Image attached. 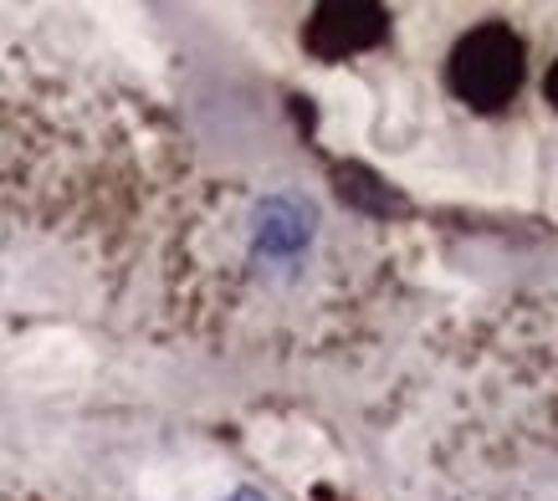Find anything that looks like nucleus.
<instances>
[{
    "instance_id": "1",
    "label": "nucleus",
    "mask_w": 558,
    "mask_h": 501,
    "mask_svg": "<svg viewBox=\"0 0 558 501\" xmlns=\"http://www.w3.org/2000/svg\"><path fill=\"white\" fill-rule=\"evenodd\" d=\"M446 77H451V93H457L461 102L492 113V108H502V102L518 93V83H523V41L512 36V26L487 21V26H476V32H466L457 41Z\"/></svg>"
},
{
    "instance_id": "2",
    "label": "nucleus",
    "mask_w": 558,
    "mask_h": 501,
    "mask_svg": "<svg viewBox=\"0 0 558 501\" xmlns=\"http://www.w3.org/2000/svg\"><path fill=\"white\" fill-rule=\"evenodd\" d=\"M385 36V11L364 5V0H339V5H318L307 21V51H318L328 62H339L349 51H364Z\"/></svg>"
},
{
    "instance_id": "3",
    "label": "nucleus",
    "mask_w": 558,
    "mask_h": 501,
    "mask_svg": "<svg viewBox=\"0 0 558 501\" xmlns=\"http://www.w3.org/2000/svg\"><path fill=\"white\" fill-rule=\"evenodd\" d=\"M307 231H313V210L303 200H271L262 205V220H256V250L288 256L307 241Z\"/></svg>"
},
{
    "instance_id": "4",
    "label": "nucleus",
    "mask_w": 558,
    "mask_h": 501,
    "mask_svg": "<svg viewBox=\"0 0 558 501\" xmlns=\"http://www.w3.org/2000/svg\"><path fill=\"white\" fill-rule=\"evenodd\" d=\"M548 102L558 108V62H554V72H548Z\"/></svg>"
},
{
    "instance_id": "5",
    "label": "nucleus",
    "mask_w": 558,
    "mask_h": 501,
    "mask_svg": "<svg viewBox=\"0 0 558 501\" xmlns=\"http://www.w3.org/2000/svg\"><path fill=\"white\" fill-rule=\"evenodd\" d=\"M231 501H267V497H262V491H236Z\"/></svg>"
}]
</instances>
